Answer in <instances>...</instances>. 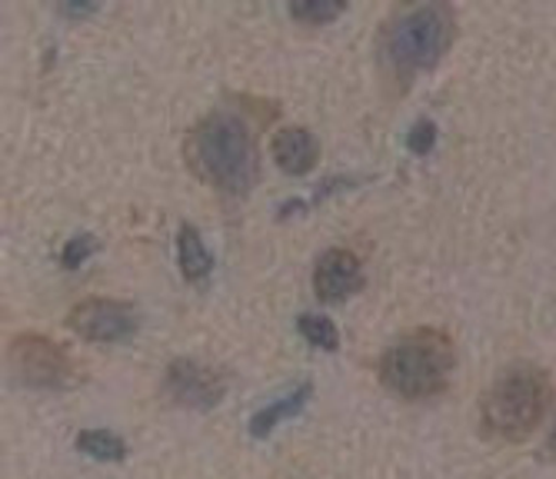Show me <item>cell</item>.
Returning a JSON list of instances; mask_svg holds the SVG:
<instances>
[{"label": "cell", "instance_id": "cell-1", "mask_svg": "<svg viewBox=\"0 0 556 479\" xmlns=\"http://www.w3.org/2000/svg\"><path fill=\"white\" fill-rule=\"evenodd\" d=\"M190 171L220 193H247L257 184V134L237 106H214L200 117L184 143Z\"/></svg>", "mask_w": 556, "mask_h": 479}, {"label": "cell", "instance_id": "cell-2", "mask_svg": "<svg viewBox=\"0 0 556 479\" xmlns=\"http://www.w3.org/2000/svg\"><path fill=\"white\" fill-rule=\"evenodd\" d=\"M549 400L553 387L546 373L530 363H514L496 373L480 400L483 430L503 443H523L543 423Z\"/></svg>", "mask_w": 556, "mask_h": 479}, {"label": "cell", "instance_id": "cell-3", "mask_svg": "<svg viewBox=\"0 0 556 479\" xmlns=\"http://www.w3.org/2000/svg\"><path fill=\"white\" fill-rule=\"evenodd\" d=\"M457 17L446 4H417L400 8L380 27V61L387 74L410 84L417 71H427L440 61V53L450 47Z\"/></svg>", "mask_w": 556, "mask_h": 479}, {"label": "cell", "instance_id": "cell-4", "mask_svg": "<svg viewBox=\"0 0 556 479\" xmlns=\"http://www.w3.org/2000/svg\"><path fill=\"white\" fill-rule=\"evenodd\" d=\"M457 353L443 330L417 327L390 343L380 360V380L403 400H427L446 390Z\"/></svg>", "mask_w": 556, "mask_h": 479}, {"label": "cell", "instance_id": "cell-5", "mask_svg": "<svg viewBox=\"0 0 556 479\" xmlns=\"http://www.w3.org/2000/svg\"><path fill=\"white\" fill-rule=\"evenodd\" d=\"M8 366L11 373L27 383V387H43V390H61L74 380V356L58 346L54 340H47L40 333H21L8 346Z\"/></svg>", "mask_w": 556, "mask_h": 479}, {"label": "cell", "instance_id": "cell-6", "mask_svg": "<svg viewBox=\"0 0 556 479\" xmlns=\"http://www.w3.org/2000/svg\"><path fill=\"white\" fill-rule=\"evenodd\" d=\"M67 324L77 337L93 340V343H117L127 340L137 330V313L124 300L111 297H87L80 300L71 313Z\"/></svg>", "mask_w": 556, "mask_h": 479}, {"label": "cell", "instance_id": "cell-7", "mask_svg": "<svg viewBox=\"0 0 556 479\" xmlns=\"http://www.w3.org/2000/svg\"><path fill=\"white\" fill-rule=\"evenodd\" d=\"M164 390L174 403L190 406V409H211L224 400L227 393V380L224 373L207 366V363H197V360H174L167 366V377H164Z\"/></svg>", "mask_w": 556, "mask_h": 479}, {"label": "cell", "instance_id": "cell-8", "mask_svg": "<svg viewBox=\"0 0 556 479\" xmlns=\"http://www.w3.org/2000/svg\"><path fill=\"white\" fill-rule=\"evenodd\" d=\"M361 287H364V266L357 253L346 247H333L320 253L314 266V290L320 300H343Z\"/></svg>", "mask_w": 556, "mask_h": 479}, {"label": "cell", "instance_id": "cell-9", "mask_svg": "<svg viewBox=\"0 0 556 479\" xmlns=\"http://www.w3.org/2000/svg\"><path fill=\"white\" fill-rule=\"evenodd\" d=\"M274 156L287 174H307L317 164V137L307 127H280L274 134Z\"/></svg>", "mask_w": 556, "mask_h": 479}, {"label": "cell", "instance_id": "cell-10", "mask_svg": "<svg viewBox=\"0 0 556 479\" xmlns=\"http://www.w3.org/2000/svg\"><path fill=\"white\" fill-rule=\"evenodd\" d=\"M177 256H180V270L187 280H204L214 266V256L211 250L204 247V237L193 224H184L180 234H177Z\"/></svg>", "mask_w": 556, "mask_h": 479}, {"label": "cell", "instance_id": "cell-11", "mask_svg": "<svg viewBox=\"0 0 556 479\" xmlns=\"http://www.w3.org/2000/svg\"><path fill=\"white\" fill-rule=\"evenodd\" d=\"M307 396H311V383H303V387L290 390L287 396H280V400L267 403L264 409H257V413H254V419H250V433H254V437H267L280 419H287V416L300 413V406L307 403Z\"/></svg>", "mask_w": 556, "mask_h": 479}, {"label": "cell", "instance_id": "cell-12", "mask_svg": "<svg viewBox=\"0 0 556 479\" xmlns=\"http://www.w3.org/2000/svg\"><path fill=\"white\" fill-rule=\"evenodd\" d=\"M77 446H80L87 456H93V459H108V463L127 456V443H124L121 437L108 433V430H84V433L77 437Z\"/></svg>", "mask_w": 556, "mask_h": 479}, {"label": "cell", "instance_id": "cell-13", "mask_svg": "<svg viewBox=\"0 0 556 479\" xmlns=\"http://www.w3.org/2000/svg\"><path fill=\"white\" fill-rule=\"evenodd\" d=\"M300 333L307 337L317 350H337L340 346V330L333 327V319L320 316V313H303L296 319Z\"/></svg>", "mask_w": 556, "mask_h": 479}, {"label": "cell", "instance_id": "cell-14", "mask_svg": "<svg viewBox=\"0 0 556 479\" xmlns=\"http://www.w3.org/2000/svg\"><path fill=\"white\" fill-rule=\"evenodd\" d=\"M290 14L307 24H327L343 14V4L340 0H303V4H290Z\"/></svg>", "mask_w": 556, "mask_h": 479}, {"label": "cell", "instance_id": "cell-15", "mask_svg": "<svg viewBox=\"0 0 556 479\" xmlns=\"http://www.w3.org/2000/svg\"><path fill=\"white\" fill-rule=\"evenodd\" d=\"M93 247H97V240L90 237V234H77V237H71L67 243H64V250H61V263L64 266H80V260L87 256V253H93Z\"/></svg>", "mask_w": 556, "mask_h": 479}, {"label": "cell", "instance_id": "cell-16", "mask_svg": "<svg viewBox=\"0 0 556 479\" xmlns=\"http://www.w3.org/2000/svg\"><path fill=\"white\" fill-rule=\"evenodd\" d=\"M433 143H437V127H433V121H417L414 127H410V134H407V147L414 150V153H430L433 150Z\"/></svg>", "mask_w": 556, "mask_h": 479}, {"label": "cell", "instance_id": "cell-17", "mask_svg": "<svg viewBox=\"0 0 556 479\" xmlns=\"http://www.w3.org/2000/svg\"><path fill=\"white\" fill-rule=\"evenodd\" d=\"M543 453H546V459H556V426H553L549 437H546V446H543Z\"/></svg>", "mask_w": 556, "mask_h": 479}]
</instances>
